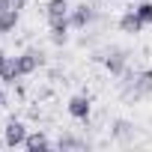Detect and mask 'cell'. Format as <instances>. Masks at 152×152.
Masks as SVG:
<instances>
[{"label": "cell", "mask_w": 152, "mask_h": 152, "mask_svg": "<svg viewBox=\"0 0 152 152\" xmlns=\"http://www.w3.org/2000/svg\"><path fill=\"white\" fill-rule=\"evenodd\" d=\"M93 18H96V9H93V6H87V3L69 12V24H72L75 30H84L87 24H93Z\"/></svg>", "instance_id": "obj_1"}, {"label": "cell", "mask_w": 152, "mask_h": 152, "mask_svg": "<svg viewBox=\"0 0 152 152\" xmlns=\"http://www.w3.org/2000/svg\"><path fill=\"white\" fill-rule=\"evenodd\" d=\"M90 107H93V102H90V96H72L69 99V113L75 116V119H90Z\"/></svg>", "instance_id": "obj_2"}, {"label": "cell", "mask_w": 152, "mask_h": 152, "mask_svg": "<svg viewBox=\"0 0 152 152\" xmlns=\"http://www.w3.org/2000/svg\"><path fill=\"white\" fill-rule=\"evenodd\" d=\"M18 78H21L18 57H3V60H0V81H3V84H15Z\"/></svg>", "instance_id": "obj_3"}, {"label": "cell", "mask_w": 152, "mask_h": 152, "mask_svg": "<svg viewBox=\"0 0 152 152\" xmlns=\"http://www.w3.org/2000/svg\"><path fill=\"white\" fill-rule=\"evenodd\" d=\"M24 140H27V125L12 119L6 125V146H24Z\"/></svg>", "instance_id": "obj_4"}, {"label": "cell", "mask_w": 152, "mask_h": 152, "mask_svg": "<svg viewBox=\"0 0 152 152\" xmlns=\"http://www.w3.org/2000/svg\"><path fill=\"white\" fill-rule=\"evenodd\" d=\"M143 27H146V24L140 21V15H137V12H125V15L119 18V30H122V33H128V36H137Z\"/></svg>", "instance_id": "obj_5"}, {"label": "cell", "mask_w": 152, "mask_h": 152, "mask_svg": "<svg viewBox=\"0 0 152 152\" xmlns=\"http://www.w3.org/2000/svg\"><path fill=\"white\" fill-rule=\"evenodd\" d=\"M42 66V54L39 51H24L21 57H18V69H21V75H30V72H36Z\"/></svg>", "instance_id": "obj_6"}, {"label": "cell", "mask_w": 152, "mask_h": 152, "mask_svg": "<svg viewBox=\"0 0 152 152\" xmlns=\"http://www.w3.org/2000/svg\"><path fill=\"white\" fill-rule=\"evenodd\" d=\"M69 18H63V21H51V42L54 45H66L69 42Z\"/></svg>", "instance_id": "obj_7"}, {"label": "cell", "mask_w": 152, "mask_h": 152, "mask_svg": "<svg viewBox=\"0 0 152 152\" xmlns=\"http://www.w3.org/2000/svg\"><path fill=\"white\" fill-rule=\"evenodd\" d=\"M45 12H48V21H63V18H69V3L66 0H51V3L45 6Z\"/></svg>", "instance_id": "obj_8"}, {"label": "cell", "mask_w": 152, "mask_h": 152, "mask_svg": "<svg viewBox=\"0 0 152 152\" xmlns=\"http://www.w3.org/2000/svg\"><path fill=\"white\" fill-rule=\"evenodd\" d=\"M104 66H107L110 75H122V72H125V51H113V54H107Z\"/></svg>", "instance_id": "obj_9"}, {"label": "cell", "mask_w": 152, "mask_h": 152, "mask_svg": "<svg viewBox=\"0 0 152 152\" xmlns=\"http://www.w3.org/2000/svg\"><path fill=\"white\" fill-rule=\"evenodd\" d=\"M24 149H30V152H39V149H51V140H48L42 131H36V134H27V140H24Z\"/></svg>", "instance_id": "obj_10"}, {"label": "cell", "mask_w": 152, "mask_h": 152, "mask_svg": "<svg viewBox=\"0 0 152 152\" xmlns=\"http://www.w3.org/2000/svg\"><path fill=\"white\" fill-rule=\"evenodd\" d=\"M152 93V72H140L134 81V96H149Z\"/></svg>", "instance_id": "obj_11"}, {"label": "cell", "mask_w": 152, "mask_h": 152, "mask_svg": "<svg viewBox=\"0 0 152 152\" xmlns=\"http://www.w3.org/2000/svg\"><path fill=\"white\" fill-rule=\"evenodd\" d=\"M18 27V9H6L0 12V33H9Z\"/></svg>", "instance_id": "obj_12"}, {"label": "cell", "mask_w": 152, "mask_h": 152, "mask_svg": "<svg viewBox=\"0 0 152 152\" xmlns=\"http://www.w3.org/2000/svg\"><path fill=\"white\" fill-rule=\"evenodd\" d=\"M134 12L140 15V21H143V24H152V0H143V3H140Z\"/></svg>", "instance_id": "obj_13"}, {"label": "cell", "mask_w": 152, "mask_h": 152, "mask_svg": "<svg viewBox=\"0 0 152 152\" xmlns=\"http://www.w3.org/2000/svg\"><path fill=\"white\" fill-rule=\"evenodd\" d=\"M57 146H60V149H81L84 143H81L78 137H69V134H66V137H60V143H57Z\"/></svg>", "instance_id": "obj_14"}, {"label": "cell", "mask_w": 152, "mask_h": 152, "mask_svg": "<svg viewBox=\"0 0 152 152\" xmlns=\"http://www.w3.org/2000/svg\"><path fill=\"white\" fill-rule=\"evenodd\" d=\"M6 9H15V6H12V0H0V12H6Z\"/></svg>", "instance_id": "obj_15"}, {"label": "cell", "mask_w": 152, "mask_h": 152, "mask_svg": "<svg viewBox=\"0 0 152 152\" xmlns=\"http://www.w3.org/2000/svg\"><path fill=\"white\" fill-rule=\"evenodd\" d=\"M0 104H3V81H0Z\"/></svg>", "instance_id": "obj_16"}, {"label": "cell", "mask_w": 152, "mask_h": 152, "mask_svg": "<svg viewBox=\"0 0 152 152\" xmlns=\"http://www.w3.org/2000/svg\"><path fill=\"white\" fill-rule=\"evenodd\" d=\"M3 57H6V54H3V51H0V60H3Z\"/></svg>", "instance_id": "obj_17"}]
</instances>
